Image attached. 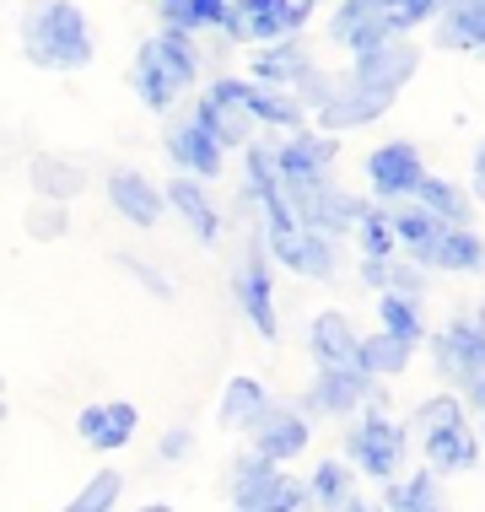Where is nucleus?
<instances>
[{"mask_svg":"<svg viewBox=\"0 0 485 512\" xmlns=\"http://www.w3.org/2000/svg\"><path fill=\"white\" fill-rule=\"evenodd\" d=\"M17 38L38 71H87L97 54L92 22L76 0H33L17 22Z\"/></svg>","mask_w":485,"mask_h":512,"instance_id":"1","label":"nucleus"},{"mask_svg":"<svg viewBox=\"0 0 485 512\" xmlns=\"http://www.w3.org/2000/svg\"><path fill=\"white\" fill-rule=\"evenodd\" d=\"M313 17V0H227L221 11V33L232 44H291V38L308 27Z\"/></svg>","mask_w":485,"mask_h":512,"instance_id":"2","label":"nucleus"},{"mask_svg":"<svg viewBox=\"0 0 485 512\" xmlns=\"http://www.w3.org/2000/svg\"><path fill=\"white\" fill-rule=\"evenodd\" d=\"M200 98L211 108H232V114H243L248 124H275V130H302V124H308V108L291 98V92L254 87L248 76H216Z\"/></svg>","mask_w":485,"mask_h":512,"instance_id":"3","label":"nucleus"},{"mask_svg":"<svg viewBox=\"0 0 485 512\" xmlns=\"http://www.w3.org/2000/svg\"><path fill=\"white\" fill-rule=\"evenodd\" d=\"M335 162H340V146L329 135H286L281 146L270 151V168H275V184L281 195H297V189H318V184H335Z\"/></svg>","mask_w":485,"mask_h":512,"instance_id":"4","label":"nucleus"},{"mask_svg":"<svg viewBox=\"0 0 485 512\" xmlns=\"http://www.w3.org/2000/svg\"><path fill=\"white\" fill-rule=\"evenodd\" d=\"M302 502H308V486L254 453L232 469V512H302Z\"/></svg>","mask_w":485,"mask_h":512,"instance_id":"5","label":"nucleus"},{"mask_svg":"<svg viewBox=\"0 0 485 512\" xmlns=\"http://www.w3.org/2000/svg\"><path fill=\"white\" fill-rule=\"evenodd\" d=\"M399 33H405L399 0H340L335 17H329V38H335L340 49H351V60L388 44V38H399Z\"/></svg>","mask_w":485,"mask_h":512,"instance_id":"6","label":"nucleus"},{"mask_svg":"<svg viewBox=\"0 0 485 512\" xmlns=\"http://www.w3.org/2000/svg\"><path fill=\"white\" fill-rule=\"evenodd\" d=\"M437 367L448 372L453 389L469 394V405H480V378H485V335H480V313L448 318V329L437 335Z\"/></svg>","mask_w":485,"mask_h":512,"instance_id":"7","label":"nucleus"},{"mask_svg":"<svg viewBox=\"0 0 485 512\" xmlns=\"http://www.w3.org/2000/svg\"><path fill=\"white\" fill-rule=\"evenodd\" d=\"M345 448H351V464H362V475L394 480L399 459H405V432H399V421H388V405H372L362 421L351 426Z\"/></svg>","mask_w":485,"mask_h":512,"instance_id":"8","label":"nucleus"},{"mask_svg":"<svg viewBox=\"0 0 485 512\" xmlns=\"http://www.w3.org/2000/svg\"><path fill=\"white\" fill-rule=\"evenodd\" d=\"M415 65H421V49H415L410 38H388V44L356 54L351 81H345V87H362V92H372V98L394 103L399 92H405V81L415 76Z\"/></svg>","mask_w":485,"mask_h":512,"instance_id":"9","label":"nucleus"},{"mask_svg":"<svg viewBox=\"0 0 485 512\" xmlns=\"http://www.w3.org/2000/svg\"><path fill=\"white\" fill-rule=\"evenodd\" d=\"M238 308L248 313V324H254V335L275 345L281 340V324H275V292H270V254L265 243H248L243 254V270H238Z\"/></svg>","mask_w":485,"mask_h":512,"instance_id":"10","label":"nucleus"},{"mask_svg":"<svg viewBox=\"0 0 485 512\" xmlns=\"http://www.w3.org/2000/svg\"><path fill=\"white\" fill-rule=\"evenodd\" d=\"M362 168H367V189L378 200H410L415 184H421V173H426V162L410 141H383Z\"/></svg>","mask_w":485,"mask_h":512,"instance_id":"11","label":"nucleus"},{"mask_svg":"<svg viewBox=\"0 0 485 512\" xmlns=\"http://www.w3.org/2000/svg\"><path fill=\"white\" fill-rule=\"evenodd\" d=\"M168 157L184 168V178H194V184L221 173V146H216V135L200 124V114H194V108H189L184 119L168 124Z\"/></svg>","mask_w":485,"mask_h":512,"instance_id":"12","label":"nucleus"},{"mask_svg":"<svg viewBox=\"0 0 485 512\" xmlns=\"http://www.w3.org/2000/svg\"><path fill=\"white\" fill-rule=\"evenodd\" d=\"M248 432H254V459L281 464V459H297V453L308 448L313 426L302 421V410H265Z\"/></svg>","mask_w":485,"mask_h":512,"instance_id":"13","label":"nucleus"},{"mask_svg":"<svg viewBox=\"0 0 485 512\" xmlns=\"http://www.w3.org/2000/svg\"><path fill=\"white\" fill-rule=\"evenodd\" d=\"M378 394V383L367 378L362 367H335V372H318L308 399H302V410H324V415H351L362 399Z\"/></svg>","mask_w":485,"mask_h":512,"instance_id":"14","label":"nucleus"},{"mask_svg":"<svg viewBox=\"0 0 485 512\" xmlns=\"http://www.w3.org/2000/svg\"><path fill=\"white\" fill-rule=\"evenodd\" d=\"M135 421H141V410H135L130 399H108V405H87V410H81L76 432L97 453H119L124 442L135 437Z\"/></svg>","mask_w":485,"mask_h":512,"instance_id":"15","label":"nucleus"},{"mask_svg":"<svg viewBox=\"0 0 485 512\" xmlns=\"http://www.w3.org/2000/svg\"><path fill=\"white\" fill-rule=\"evenodd\" d=\"M356 345H362V335H356V324L345 318L340 308L318 313L313 329H308V351L318 372H335V367H356Z\"/></svg>","mask_w":485,"mask_h":512,"instance_id":"16","label":"nucleus"},{"mask_svg":"<svg viewBox=\"0 0 485 512\" xmlns=\"http://www.w3.org/2000/svg\"><path fill=\"white\" fill-rule=\"evenodd\" d=\"M108 205H114L124 221H135V227H157L168 200H162V189L151 184L146 173L119 168V173H108Z\"/></svg>","mask_w":485,"mask_h":512,"instance_id":"17","label":"nucleus"},{"mask_svg":"<svg viewBox=\"0 0 485 512\" xmlns=\"http://www.w3.org/2000/svg\"><path fill=\"white\" fill-rule=\"evenodd\" d=\"M388 98H372V92H362V87H335L329 92V103L318 108V124H324V135L335 141V135H345V130H367L372 119H383L388 114Z\"/></svg>","mask_w":485,"mask_h":512,"instance_id":"18","label":"nucleus"},{"mask_svg":"<svg viewBox=\"0 0 485 512\" xmlns=\"http://www.w3.org/2000/svg\"><path fill=\"white\" fill-rule=\"evenodd\" d=\"M318 71L313 65V54L291 38V44H270V49H259L254 54V65H248V81L254 87H270V92H281V87H297V81H308Z\"/></svg>","mask_w":485,"mask_h":512,"instance_id":"19","label":"nucleus"},{"mask_svg":"<svg viewBox=\"0 0 485 512\" xmlns=\"http://www.w3.org/2000/svg\"><path fill=\"white\" fill-rule=\"evenodd\" d=\"M130 87H135V98H141L151 114H168V108L184 98V87L168 76V65H162V54H157V44H146L135 49V65H130Z\"/></svg>","mask_w":485,"mask_h":512,"instance_id":"20","label":"nucleus"},{"mask_svg":"<svg viewBox=\"0 0 485 512\" xmlns=\"http://www.w3.org/2000/svg\"><path fill=\"white\" fill-rule=\"evenodd\" d=\"M437 17H442V27H437V49L475 54V49L485 44V0H448Z\"/></svg>","mask_w":485,"mask_h":512,"instance_id":"21","label":"nucleus"},{"mask_svg":"<svg viewBox=\"0 0 485 512\" xmlns=\"http://www.w3.org/2000/svg\"><path fill=\"white\" fill-rule=\"evenodd\" d=\"M421 448H426V464H432V475H459V469H475V464H480V442L469 437V426L426 432Z\"/></svg>","mask_w":485,"mask_h":512,"instance_id":"22","label":"nucleus"},{"mask_svg":"<svg viewBox=\"0 0 485 512\" xmlns=\"http://www.w3.org/2000/svg\"><path fill=\"white\" fill-rule=\"evenodd\" d=\"M168 200H173V211L189 221L194 238H200L205 248H216V238H221V216L211 211V195H205L194 178H173V184H168Z\"/></svg>","mask_w":485,"mask_h":512,"instance_id":"23","label":"nucleus"},{"mask_svg":"<svg viewBox=\"0 0 485 512\" xmlns=\"http://www.w3.org/2000/svg\"><path fill=\"white\" fill-rule=\"evenodd\" d=\"M415 205H421L426 216H437L442 227H464L469 221V200H464V189L459 184H448V178H437V173H421V184H415Z\"/></svg>","mask_w":485,"mask_h":512,"instance_id":"24","label":"nucleus"},{"mask_svg":"<svg viewBox=\"0 0 485 512\" xmlns=\"http://www.w3.org/2000/svg\"><path fill=\"white\" fill-rule=\"evenodd\" d=\"M265 410H270V394L259 389V378H232L227 394H221V426L227 432H248Z\"/></svg>","mask_w":485,"mask_h":512,"instance_id":"25","label":"nucleus"},{"mask_svg":"<svg viewBox=\"0 0 485 512\" xmlns=\"http://www.w3.org/2000/svg\"><path fill=\"white\" fill-rule=\"evenodd\" d=\"M335 265H340L335 238L302 227V232H297V248H291V259H286V270H291V275H308V281H329V275H335Z\"/></svg>","mask_w":485,"mask_h":512,"instance_id":"26","label":"nucleus"},{"mask_svg":"<svg viewBox=\"0 0 485 512\" xmlns=\"http://www.w3.org/2000/svg\"><path fill=\"white\" fill-rule=\"evenodd\" d=\"M378 324H383V335H388V340L410 345V351L426 340V313H421V302H410V297L383 292V297H378Z\"/></svg>","mask_w":485,"mask_h":512,"instance_id":"27","label":"nucleus"},{"mask_svg":"<svg viewBox=\"0 0 485 512\" xmlns=\"http://www.w3.org/2000/svg\"><path fill=\"white\" fill-rule=\"evenodd\" d=\"M421 270H459V275L464 270H480V232L475 227H448Z\"/></svg>","mask_w":485,"mask_h":512,"instance_id":"28","label":"nucleus"},{"mask_svg":"<svg viewBox=\"0 0 485 512\" xmlns=\"http://www.w3.org/2000/svg\"><path fill=\"white\" fill-rule=\"evenodd\" d=\"M410 345H399V340H388V335H367L362 345H356V367L367 372L372 383L378 378H399V372L410 367Z\"/></svg>","mask_w":485,"mask_h":512,"instance_id":"29","label":"nucleus"},{"mask_svg":"<svg viewBox=\"0 0 485 512\" xmlns=\"http://www.w3.org/2000/svg\"><path fill=\"white\" fill-rule=\"evenodd\" d=\"M33 184L38 195H44L49 205H65L81 195V184H87V173L76 168V162H60V157H38L33 162Z\"/></svg>","mask_w":485,"mask_h":512,"instance_id":"30","label":"nucleus"},{"mask_svg":"<svg viewBox=\"0 0 485 512\" xmlns=\"http://www.w3.org/2000/svg\"><path fill=\"white\" fill-rule=\"evenodd\" d=\"M356 232H362V254H367V259H394V254H399L394 227H388V211H383V205H367L362 221H356Z\"/></svg>","mask_w":485,"mask_h":512,"instance_id":"31","label":"nucleus"},{"mask_svg":"<svg viewBox=\"0 0 485 512\" xmlns=\"http://www.w3.org/2000/svg\"><path fill=\"white\" fill-rule=\"evenodd\" d=\"M415 426H421V437L426 432H448V426H464V405L453 394H432V399H421V410H415Z\"/></svg>","mask_w":485,"mask_h":512,"instance_id":"32","label":"nucleus"},{"mask_svg":"<svg viewBox=\"0 0 485 512\" xmlns=\"http://www.w3.org/2000/svg\"><path fill=\"white\" fill-rule=\"evenodd\" d=\"M308 496H318V507H329V512H335L345 496H351V475L340 469V459H329V464H318V469H313Z\"/></svg>","mask_w":485,"mask_h":512,"instance_id":"33","label":"nucleus"},{"mask_svg":"<svg viewBox=\"0 0 485 512\" xmlns=\"http://www.w3.org/2000/svg\"><path fill=\"white\" fill-rule=\"evenodd\" d=\"M119 486H124V480L114 475V469H103V475H92L87 486H81V496L65 512H108V507L119 502Z\"/></svg>","mask_w":485,"mask_h":512,"instance_id":"34","label":"nucleus"},{"mask_svg":"<svg viewBox=\"0 0 485 512\" xmlns=\"http://www.w3.org/2000/svg\"><path fill=\"white\" fill-rule=\"evenodd\" d=\"M27 232H33V238H60L65 232V205H38V211H27Z\"/></svg>","mask_w":485,"mask_h":512,"instance_id":"35","label":"nucleus"},{"mask_svg":"<svg viewBox=\"0 0 485 512\" xmlns=\"http://www.w3.org/2000/svg\"><path fill=\"white\" fill-rule=\"evenodd\" d=\"M442 6H448V0H399V22H405V33H410V27L432 22Z\"/></svg>","mask_w":485,"mask_h":512,"instance_id":"36","label":"nucleus"},{"mask_svg":"<svg viewBox=\"0 0 485 512\" xmlns=\"http://www.w3.org/2000/svg\"><path fill=\"white\" fill-rule=\"evenodd\" d=\"M184 11H189V27H216L227 0H184Z\"/></svg>","mask_w":485,"mask_h":512,"instance_id":"37","label":"nucleus"},{"mask_svg":"<svg viewBox=\"0 0 485 512\" xmlns=\"http://www.w3.org/2000/svg\"><path fill=\"white\" fill-rule=\"evenodd\" d=\"M124 270H130V275H141L151 297H173V286H168V275H162V270H151V265H141V259H124Z\"/></svg>","mask_w":485,"mask_h":512,"instance_id":"38","label":"nucleus"},{"mask_svg":"<svg viewBox=\"0 0 485 512\" xmlns=\"http://www.w3.org/2000/svg\"><path fill=\"white\" fill-rule=\"evenodd\" d=\"M189 448H194V432H189V426H173V432L162 437V459H184Z\"/></svg>","mask_w":485,"mask_h":512,"instance_id":"39","label":"nucleus"},{"mask_svg":"<svg viewBox=\"0 0 485 512\" xmlns=\"http://www.w3.org/2000/svg\"><path fill=\"white\" fill-rule=\"evenodd\" d=\"M362 281L372 286V292H383L388 286V259H362Z\"/></svg>","mask_w":485,"mask_h":512,"instance_id":"40","label":"nucleus"},{"mask_svg":"<svg viewBox=\"0 0 485 512\" xmlns=\"http://www.w3.org/2000/svg\"><path fill=\"white\" fill-rule=\"evenodd\" d=\"M345 512H372L367 502H356V496H345Z\"/></svg>","mask_w":485,"mask_h":512,"instance_id":"41","label":"nucleus"},{"mask_svg":"<svg viewBox=\"0 0 485 512\" xmlns=\"http://www.w3.org/2000/svg\"><path fill=\"white\" fill-rule=\"evenodd\" d=\"M135 512H173L168 502H151V507H135Z\"/></svg>","mask_w":485,"mask_h":512,"instance_id":"42","label":"nucleus"},{"mask_svg":"<svg viewBox=\"0 0 485 512\" xmlns=\"http://www.w3.org/2000/svg\"><path fill=\"white\" fill-rule=\"evenodd\" d=\"M162 6H184V0H162Z\"/></svg>","mask_w":485,"mask_h":512,"instance_id":"43","label":"nucleus"},{"mask_svg":"<svg viewBox=\"0 0 485 512\" xmlns=\"http://www.w3.org/2000/svg\"><path fill=\"white\" fill-rule=\"evenodd\" d=\"M421 512H442V507H421Z\"/></svg>","mask_w":485,"mask_h":512,"instance_id":"44","label":"nucleus"},{"mask_svg":"<svg viewBox=\"0 0 485 512\" xmlns=\"http://www.w3.org/2000/svg\"><path fill=\"white\" fill-rule=\"evenodd\" d=\"M0 415H6V405H0Z\"/></svg>","mask_w":485,"mask_h":512,"instance_id":"45","label":"nucleus"}]
</instances>
